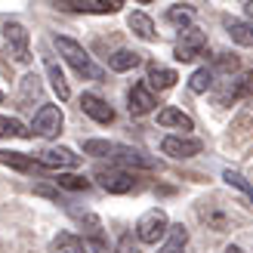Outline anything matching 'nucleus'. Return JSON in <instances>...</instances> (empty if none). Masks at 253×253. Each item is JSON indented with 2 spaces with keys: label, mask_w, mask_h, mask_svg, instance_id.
Returning a JSON list of instances; mask_svg holds the SVG:
<instances>
[{
  "label": "nucleus",
  "mask_w": 253,
  "mask_h": 253,
  "mask_svg": "<svg viewBox=\"0 0 253 253\" xmlns=\"http://www.w3.org/2000/svg\"><path fill=\"white\" fill-rule=\"evenodd\" d=\"M53 250L56 253H90V247L84 244V238L71 235V232H59L53 238Z\"/></svg>",
  "instance_id": "nucleus-20"
},
{
  "label": "nucleus",
  "mask_w": 253,
  "mask_h": 253,
  "mask_svg": "<svg viewBox=\"0 0 253 253\" xmlns=\"http://www.w3.org/2000/svg\"><path fill=\"white\" fill-rule=\"evenodd\" d=\"M139 3H148V0H139Z\"/></svg>",
  "instance_id": "nucleus-34"
},
{
  "label": "nucleus",
  "mask_w": 253,
  "mask_h": 253,
  "mask_svg": "<svg viewBox=\"0 0 253 253\" xmlns=\"http://www.w3.org/2000/svg\"><path fill=\"white\" fill-rule=\"evenodd\" d=\"M34 158L41 161L46 170H71V167H78V164H81V155H74V151L65 148V145L43 148V151H37Z\"/></svg>",
  "instance_id": "nucleus-7"
},
{
  "label": "nucleus",
  "mask_w": 253,
  "mask_h": 253,
  "mask_svg": "<svg viewBox=\"0 0 253 253\" xmlns=\"http://www.w3.org/2000/svg\"><path fill=\"white\" fill-rule=\"evenodd\" d=\"M126 108H130V115H136V118H142V115H148V111H155V105H158V99H155V93H151V84H133L130 86V93H126Z\"/></svg>",
  "instance_id": "nucleus-8"
},
{
  "label": "nucleus",
  "mask_w": 253,
  "mask_h": 253,
  "mask_svg": "<svg viewBox=\"0 0 253 253\" xmlns=\"http://www.w3.org/2000/svg\"><path fill=\"white\" fill-rule=\"evenodd\" d=\"M93 176L108 195H126L136 188V173L124 170V167H96Z\"/></svg>",
  "instance_id": "nucleus-5"
},
{
  "label": "nucleus",
  "mask_w": 253,
  "mask_h": 253,
  "mask_svg": "<svg viewBox=\"0 0 253 253\" xmlns=\"http://www.w3.org/2000/svg\"><path fill=\"white\" fill-rule=\"evenodd\" d=\"M111 158H115V161H121V164H133V167H142V170H151V167H155V161H151V158H145L139 148L121 145V142H115V148H111Z\"/></svg>",
  "instance_id": "nucleus-13"
},
{
  "label": "nucleus",
  "mask_w": 253,
  "mask_h": 253,
  "mask_svg": "<svg viewBox=\"0 0 253 253\" xmlns=\"http://www.w3.org/2000/svg\"><path fill=\"white\" fill-rule=\"evenodd\" d=\"M3 43L12 62H19V65L31 62V37L22 22H3Z\"/></svg>",
  "instance_id": "nucleus-3"
},
{
  "label": "nucleus",
  "mask_w": 253,
  "mask_h": 253,
  "mask_svg": "<svg viewBox=\"0 0 253 253\" xmlns=\"http://www.w3.org/2000/svg\"><path fill=\"white\" fill-rule=\"evenodd\" d=\"M56 185L68 188V192H86V188H90V179H84V176H71V173H56Z\"/></svg>",
  "instance_id": "nucleus-25"
},
{
  "label": "nucleus",
  "mask_w": 253,
  "mask_h": 253,
  "mask_svg": "<svg viewBox=\"0 0 253 253\" xmlns=\"http://www.w3.org/2000/svg\"><path fill=\"white\" fill-rule=\"evenodd\" d=\"M167 229H170V219L161 207H151L145 210L142 216L136 219V241L142 244H161L167 238Z\"/></svg>",
  "instance_id": "nucleus-2"
},
{
  "label": "nucleus",
  "mask_w": 253,
  "mask_h": 253,
  "mask_svg": "<svg viewBox=\"0 0 253 253\" xmlns=\"http://www.w3.org/2000/svg\"><path fill=\"white\" fill-rule=\"evenodd\" d=\"M118 253H139L136 241H133V235H124L121 241H118Z\"/></svg>",
  "instance_id": "nucleus-29"
},
{
  "label": "nucleus",
  "mask_w": 253,
  "mask_h": 253,
  "mask_svg": "<svg viewBox=\"0 0 253 253\" xmlns=\"http://www.w3.org/2000/svg\"><path fill=\"white\" fill-rule=\"evenodd\" d=\"M62 124H65V118H62V108L59 105H41L34 115V124L31 130L34 136H43V139H53L62 133Z\"/></svg>",
  "instance_id": "nucleus-6"
},
{
  "label": "nucleus",
  "mask_w": 253,
  "mask_h": 253,
  "mask_svg": "<svg viewBox=\"0 0 253 253\" xmlns=\"http://www.w3.org/2000/svg\"><path fill=\"white\" fill-rule=\"evenodd\" d=\"M158 124L164 126V130H182V133L195 130V121L188 118L182 108H173V105H167V108L158 111Z\"/></svg>",
  "instance_id": "nucleus-12"
},
{
  "label": "nucleus",
  "mask_w": 253,
  "mask_h": 253,
  "mask_svg": "<svg viewBox=\"0 0 253 253\" xmlns=\"http://www.w3.org/2000/svg\"><path fill=\"white\" fill-rule=\"evenodd\" d=\"M216 71H222V74H232V71H238V56H232V53H222V56H216Z\"/></svg>",
  "instance_id": "nucleus-28"
},
{
  "label": "nucleus",
  "mask_w": 253,
  "mask_h": 253,
  "mask_svg": "<svg viewBox=\"0 0 253 253\" xmlns=\"http://www.w3.org/2000/svg\"><path fill=\"white\" fill-rule=\"evenodd\" d=\"M225 253H244V250L238 247V244H229V247H225Z\"/></svg>",
  "instance_id": "nucleus-31"
},
{
  "label": "nucleus",
  "mask_w": 253,
  "mask_h": 253,
  "mask_svg": "<svg viewBox=\"0 0 253 253\" xmlns=\"http://www.w3.org/2000/svg\"><path fill=\"white\" fill-rule=\"evenodd\" d=\"M31 96L34 99L41 96V78H37V74H25V78H22V96H19L22 108H34L31 105Z\"/></svg>",
  "instance_id": "nucleus-23"
},
{
  "label": "nucleus",
  "mask_w": 253,
  "mask_h": 253,
  "mask_svg": "<svg viewBox=\"0 0 253 253\" xmlns=\"http://www.w3.org/2000/svg\"><path fill=\"white\" fill-rule=\"evenodd\" d=\"M99 3V12H118L124 6V0H96Z\"/></svg>",
  "instance_id": "nucleus-30"
},
{
  "label": "nucleus",
  "mask_w": 253,
  "mask_h": 253,
  "mask_svg": "<svg viewBox=\"0 0 253 253\" xmlns=\"http://www.w3.org/2000/svg\"><path fill=\"white\" fill-rule=\"evenodd\" d=\"M176 81H179V78H176L173 68L158 65V62H148V84L155 86V90H170Z\"/></svg>",
  "instance_id": "nucleus-16"
},
{
  "label": "nucleus",
  "mask_w": 253,
  "mask_h": 253,
  "mask_svg": "<svg viewBox=\"0 0 253 253\" xmlns=\"http://www.w3.org/2000/svg\"><path fill=\"white\" fill-rule=\"evenodd\" d=\"M225 31L235 43L241 46H253V19L250 22H241V19H225Z\"/></svg>",
  "instance_id": "nucleus-17"
},
{
  "label": "nucleus",
  "mask_w": 253,
  "mask_h": 253,
  "mask_svg": "<svg viewBox=\"0 0 253 253\" xmlns=\"http://www.w3.org/2000/svg\"><path fill=\"white\" fill-rule=\"evenodd\" d=\"M244 9H247V16L253 19V0H247V6H244Z\"/></svg>",
  "instance_id": "nucleus-32"
},
{
  "label": "nucleus",
  "mask_w": 253,
  "mask_h": 253,
  "mask_svg": "<svg viewBox=\"0 0 253 253\" xmlns=\"http://www.w3.org/2000/svg\"><path fill=\"white\" fill-rule=\"evenodd\" d=\"M46 74H49V86H53V93L65 102V99L71 96V90H68V81H65V74H62V68L56 65L53 56H46Z\"/></svg>",
  "instance_id": "nucleus-18"
},
{
  "label": "nucleus",
  "mask_w": 253,
  "mask_h": 253,
  "mask_svg": "<svg viewBox=\"0 0 253 253\" xmlns=\"http://www.w3.org/2000/svg\"><path fill=\"white\" fill-rule=\"evenodd\" d=\"M167 19H170L173 25H179V28H185V25H192V19H195V9H192V6H185V3H176V6H170Z\"/></svg>",
  "instance_id": "nucleus-26"
},
{
  "label": "nucleus",
  "mask_w": 253,
  "mask_h": 253,
  "mask_svg": "<svg viewBox=\"0 0 253 253\" xmlns=\"http://www.w3.org/2000/svg\"><path fill=\"white\" fill-rule=\"evenodd\" d=\"M213 86V68H198L192 78H188V90L192 93H207Z\"/></svg>",
  "instance_id": "nucleus-24"
},
{
  "label": "nucleus",
  "mask_w": 253,
  "mask_h": 253,
  "mask_svg": "<svg viewBox=\"0 0 253 253\" xmlns=\"http://www.w3.org/2000/svg\"><path fill=\"white\" fill-rule=\"evenodd\" d=\"M0 164H6V167H12V170H19V173H37V170H46L37 158H31V155H25V151H9V148H3L0 151Z\"/></svg>",
  "instance_id": "nucleus-11"
},
{
  "label": "nucleus",
  "mask_w": 253,
  "mask_h": 253,
  "mask_svg": "<svg viewBox=\"0 0 253 253\" xmlns=\"http://www.w3.org/2000/svg\"><path fill=\"white\" fill-rule=\"evenodd\" d=\"M81 111L86 118H93L96 124H111L115 121V108H111L102 96H96V93H84L81 96Z\"/></svg>",
  "instance_id": "nucleus-10"
},
{
  "label": "nucleus",
  "mask_w": 253,
  "mask_h": 253,
  "mask_svg": "<svg viewBox=\"0 0 253 253\" xmlns=\"http://www.w3.org/2000/svg\"><path fill=\"white\" fill-rule=\"evenodd\" d=\"M139 62H142V53H136V49H118V53L108 56V68L111 71H133Z\"/></svg>",
  "instance_id": "nucleus-19"
},
{
  "label": "nucleus",
  "mask_w": 253,
  "mask_h": 253,
  "mask_svg": "<svg viewBox=\"0 0 253 253\" xmlns=\"http://www.w3.org/2000/svg\"><path fill=\"white\" fill-rule=\"evenodd\" d=\"M222 179L229 182V185H235L238 192H244V195L253 201V182H247V176H241L238 170H222Z\"/></svg>",
  "instance_id": "nucleus-27"
},
{
  "label": "nucleus",
  "mask_w": 253,
  "mask_h": 253,
  "mask_svg": "<svg viewBox=\"0 0 253 253\" xmlns=\"http://www.w3.org/2000/svg\"><path fill=\"white\" fill-rule=\"evenodd\" d=\"M229 96H232V99H253V68H250V71H244L241 78H235V81L225 84L222 102H225Z\"/></svg>",
  "instance_id": "nucleus-14"
},
{
  "label": "nucleus",
  "mask_w": 253,
  "mask_h": 253,
  "mask_svg": "<svg viewBox=\"0 0 253 253\" xmlns=\"http://www.w3.org/2000/svg\"><path fill=\"white\" fill-rule=\"evenodd\" d=\"M25 136H31V130L22 121L0 115V139H25Z\"/></svg>",
  "instance_id": "nucleus-22"
},
{
  "label": "nucleus",
  "mask_w": 253,
  "mask_h": 253,
  "mask_svg": "<svg viewBox=\"0 0 253 253\" xmlns=\"http://www.w3.org/2000/svg\"><path fill=\"white\" fill-rule=\"evenodd\" d=\"M201 148H204V142L192 136H164V142H161V151L170 158H195L201 155Z\"/></svg>",
  "instance_id": "nucleus-9"
},
{
  "label": "nucleus",
  "mask_w": 253,
  "mask_h": 253,
  "mask_svg": "<svg viewBox=\"0 0 253 253\" xmlns=\"http://www.w3.org/2000/svg\"><path fill=\"white\" fill-rule=\"evenodd\" d=\"M126 25H130V31L136 34V37H142V41H158V31H155V22H151L145 12H130L126 16Z\"/></svg>",
  "instance_id": "nucleus-15"
},
{
  "label": "nucleus",
  "mask_w": 253,
  "mask_h": 253,
  "mask_svg": "<svg viewBox=\"0 0 253 253\" xmlns=\"http://www.w3.org/2000/svg\"><path fill=\"white\" fill-rule=\"evenodd\" d=\"M188 244V232H185V225H170L167 229V238H164V247L158 253H182Z\"/></svg>",
  "instance_id": "nucleus-21"
},
{
  "label": "nucleus",
  "mask_w": 253,
  "mask_h": 253,
  "mask_svg": "<svg viewBox=\"0 0 253 253\" xmlns=\"http://www.w3.org/2000/svg\"><path fill=\"white\" fill-rule=\"evenodd\" d=\"M56 49H59V56L68 62V65L81 74V78H86V81H99L102 78V71L96 68V62H93V56L86 53V49L78 43V41H71V37H65V34H56Z\"/></svg>",
  "instance_id": "nucleus-1"
},
{
  "label": "nucleus",
  "mask_w": 253,
  "mask_h": 253,
  "mask_svg": "<svg viewBox=\"0 0 253 253\" xmlns=\"http://www.w3.org/2000/svg\"><path fill=\"white\" fill-rule=\"evenodd\" d=\"M204 49H207V34L195 28V25H185L179 37H176L173 56H176V62H195L198 56H204Z\"/></svg>",
  "instance_id": "nucleus-4"
},
{
  "label": "nucleus",
  "mask_w": 253,
  "mask_h": 253,
  "mask_svg": "<svg viewBox=\"0 0 253 253\" xmlns=\"http://www.w3.org/2000/svg\"><path fill=\"white\" fill-rule=\"evenodd\" d=\"M0 102H3V90H0Z\"/></svg>",
  "instance_id": "nucleus-33"
}]
</instances>
